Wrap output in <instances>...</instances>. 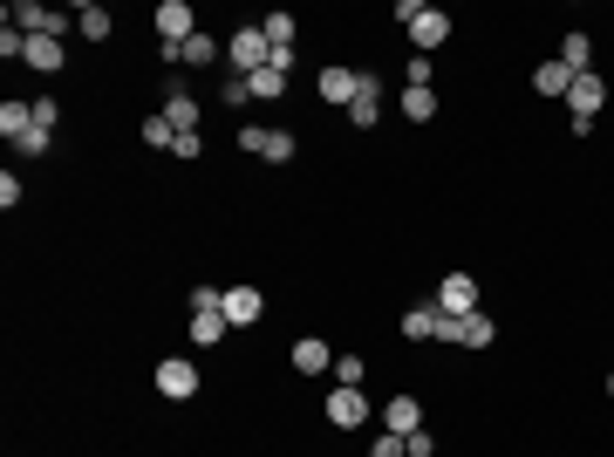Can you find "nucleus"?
Here are the masks:
<instances>
[{"label":"nucleus","instance_id":"f257e3e1","mask_svg":"<svg viewBox=\"0 0 614 457\" xmlns=\"http://www.w3.org/2000/svg\"><path fill=\"white\" fill-rule=\"evenodd\" d=\"M608 103V82L601 76H574V89H567V110H574V137H587L594 130V110Z\"/></svg>","mask_w":614,"mask_h":457},{"label":"nucleus","instance_id":"f03ea898","mask_svg":"<svg viewBox=\"0 0 614 457\" xmlns=\"http://www.w3.org/2000/svg\"><path fill=\"white\" fill-rule=\"evenodd\" d=\"M7 28H21V35H55V41H62L69 14H48L41 0H14V7H7Z\"/></svg>","mask_w":614,"mask_h":457},{"label":"nucleus","instance_id":"7ed1b4c3","mask_svg":"<svg viewBox=\"0 0 614 457\" xmlns=\"http://www.w3.org/2000/svg\"><path fill=\"white\" fill-rule=\"evenodd\" d=\"M226 55H232V69H239V76H260V69H267V55H273V41L260 35V28H239Z\"/></svg>","mask_w":614,"mask_h":457},{"label":"nucleus","instance_id":"20e7f679","mask_svg":"<svg viewBox=\"0 0 614 457\" xmlns=\"http://www.w3.org/2000/svg\"><path fill=\"white\" fill-rule=\"evenodd\" d=\"M157 396H171V403L198 396V369L185 362V355H164V362H157Z\"/></svg>","mask_w":614,"mask_h":457},{"label":"nucleus","instance_id":"39448f33","mask_svg":"<svg viewBox=\"0 0 614 457\" xmlns=\"http://www.w3.org/2000/svg\"><path fill=\"white\" fill-rule=\"evenodd\" d=\"M321 410H328L335 430H362V423H369V396H362V389H328Z\"/></svg>","mask_w":614,"mask_h":457},{"label":"nucleus","instance_id":"423d86ee","mask_svg":"<svg viewBox=\"0 0 614 457\" xmlns=\"http://www.w3.org/2000/svg\"><path fill=\"white\" fill-rule=\"evenodd\" d=\"M437 307H444L451 321L478 314V280H471V273H444V287H437Z\"/></svg>","mask_w":614,"mask_h":457},{"label":"nucleus","instance_id":"0eeeda50","mask_svg":"<svg viewBox=\"0 0 614 457\" xmlns=\"http://www.w3.org/2000/svg\"><path fill=\"white\" fill-rule=\"evenodd\" d=\"M151 21H157V35H164V41H178V48H185V41L198 35V14L185 7V0H157V14H151Z\"/></svg>","mask_w":614,"mask_h":457},{"label":"nucleus","instance_id":"6e6552de","mask_svg":"<svg viewBox=\"0 0 614 457\" xmlns=\"http://www.w3.org/2000/svg\"><path fill=\"white\" fill-rule=\"evenodd\" d=\"M410 41H417V55H430V48H444V41H451V14L423 7L417 21H410Z\"/></svg>","mask_w":614,"mask_h":457},{"label":"nucleus","instance_id":"1a4fd4ad","mask_svg":"<svg viewBox=\"0 0 614 457\" xmlns=\"http://www.w3.org/2000/svg\"><path fill=\"white\" fill-rule=\"evenodd\" d=\"M355 96H362V69H321V103L348 110Z\"/></svg>","mask_w":614,"mask_h":457},{"label":"nucleus","instance_id":"9d476101","mask_svg":"<svg viewBox=\"0 0 614 457\" xmlns=\"http://www.w3.org/2000/svg\"><path fill=\"white\" fill-rule=\"evenodd\" d=\"M376 116H383V76H362V96L348 103V123H355V130H376Z\"/></svg>","mask_w":614,"mask_h":457},{"label":"nucleus","instance_id":"9b49d317","mask_svg":"<svg viewBox=\"0 0 614 457\" xmlns=\"http://www.w3.org/2000/svg\"><path fill=\"white\" fill-rule=\"evenodd\" d=\"M403 335H410V342H437V335H444V307L417 301L410 314H403Z\"/></svg>","mask_w":614,"mask_h":457},{"label":"nucleus","instance_id":"f8f14e48","mask_svg":"<svg viewBox=\"0 0 614 457\" xmlns=\"http://www.w3.org/2000/svg\"><path fill=\"white\" fill-rule=\"evenodd\" d=\"M260 314H267V294H260V287H232L226 294V321L232 328H253Z\"/></svg>","mask_w":614,"mask_h":457},{"label":"nucleus","instance_id":"ddd939ff","mask_svg":"<svg viewBox=\"0 0 614 457\" xmlns=\"http://www.w3.org/2000/svg\"><path fill=\"white\" fill-rule=\"evenodd\" d=\"M383 430H389V437H410V430H423L417 396H389V403H383Z\"/></svg>","mask_w":614,"mask_h":457},{"label":"nucleus","instance_id":"4468645a","mask_svg":"<svg viewBox=\"0 0 614 457\" xmlns=\"http://www.w3.org/2000/svg\"><path fill=\"white\" fill-rule=\"evenodd\" d=\"M294 369H301V376H321V369H335V348L321 342V335H301V342H294Z\"/></svg>","mask_w":614,"mask_h":457},{"label":"nucleus","instance_id":"2eb2a0df","mask_svg":"<svg viewBox=\"0 0 614 457\" xmlns=\"http://www.w3.org/2000/svg\"><path fill=\"white\" fill-rule=\"evenodd\" d=\"M21 62H28V69H41V76H55V69H62V41H55V35H28Z\"/></svg>","mask_w":614,"mask_h":457},{"label":"nucleus","instance_id":"dca6fc26","mask_svg":"<svg viewBox=\"0 0 614 457\" xmlns=\"http://www.w3.org/2000/svg\"><path fill=\"white\" fill-rule=\"evenodd\" d=\"M0 137H14V144L35 137V103H14V96H7V103H0Z\"/></svg>","mask_w":614,"mask_h":457},{"label":"nucleus","instance_id":"f3484780","mask_svg":"<svg viewBox=\"0 0 614 457\" xmlns=\"http://www.w3.org/2000/svg\"><path fill=\"white\" fill-rule=\"evenodd\" d=\"M533 89H539V96H567V89H574V69L553 55V62H539V69H533Z\"/></svg>","mask_w":614,"mask_h":457},{"label":"nucleus","instance_id":"a211bd4d","mask_svg":"<svg viewBox=\"0 0 614 457\" xmlns=\"http://www.w3.org/2000/svg\"><path fill=\"white\" fill-rule=\"evenodd\" d=\"M164 123H171V130H198V96L192 89H171V96H164Z\"/></svg>","mask_w":614,"mask_h":457},{"label":"nucleus","instance_id":"6ab92c4d","mask_svg":"<svg viewBox=\"0 0 614 457\" xmlns=\"http://www.w3.org/2000/svg\"><path fill=\"white\" fill-rule=\"evenodd\" d=\"M76 28H82V35H89V41H110V28H116V21H110V7H96V0H82V7H76Z\"/></svg>","mask_w":614,"mask_h":457},{"label":"nucleus","instance_id":"aec40b11","mask_svg":"<svg viewBox=\"0 0 614 457\" xmlns=\"http://www.w3.org/2000/svg\"><path fill=\"white\" fill-rule=\"evenodd\" d=\"M226 335H232L226 307H212V314H192V342H205V348H212V342H226Z\"/></svg>","mask_w":614,"mask_h":457},{"label":"nucleus","instance_id":"412c9836","mask_svg":"<svg viewBox=\"0 0 614 457\" xmlns=\"http://www.w3.org/2000/svg\"><path fill=\"white\" fill-rule=\"evenodd\" d=\"M560 62H567L574 76H587V62H594V41H587V35H580V28H574V35L560 41Z\"/></svg>","mask_w":614,"mask_h":457},{"label":"nucleus","instance_id":"4be33fe9","mask_svg":"<svg viewBox=\"0 0 614 457\" xmlns=\"http://www.w3.org/2000/svg\"><path fill=\"white\" fill-rule=\"evenodd\" d=\"M178 62H185V69H205V62H219V41H212V35H192L185 48H178Z\"/></svg>","mask_w":614,"mask_h":457},{"label":"nucleus","instance_id":"5701e85b","mask_svg":"<svg viewBox=\"0 0 614 457\" xmlns=\"http://www.w3.org/2000/svg\"><path fill=\"white\" fill-rule=\"evenodd\" d=\"M403 116H410V123H430V116H437V89H403Z\"/></svg>","mask_w":614,"mask_h":457},{"label":"nucleus","instance_id":"b1692460","mask_svg":"<svg viewBox=\"0 0 614 457\" xmlns=\"http://www.w3.org/2000/svg\"><path fill=\"white\" fill-rule=\"evenodd\" d=\"M260 35H267L273 48H294V14H267V21H260Z\"/></svg>","mask_w":614,"mask_h":457},{"label":"nucleus","instance_id":"393cba45","mask_svg":"<svg viewBox=\"0 0 614 457\" xmlns=\"http://www.w3.org/2000/svg\"><path fill=\"white\" fill-rule=\"evenodd\" d=\"M246 82H253V96H260V103L287 96V76H280V69H260V76H246Z\"/></svg>","mask_w":614,"mask_h":457},{"label":"nucleus","instance_id":"a878e982","mask_svg":"<svg viewBox=\"0 0 614 457\" xmlns=\"http://www.w3.org/2000/svg\"><path fill=\"white\" fill-rule=\"evenodd\" d=\"M144 144H157V151H171V144H178V130L164 123V110H157V116H144Z\"/></svg>","mask_w":614,"mask_h":457},{"label":"nucleus","instance_id":"bb28decb","mask_svg":"<svg viewBox=\"0 0 614 457\" xmlns=\"http://www.w3.org/2000/svg\"><path fill=\"white\" fill-rule=\"evenodd\" d=\"M294 151H301V144H294V130H273V137H267V151H260V157H273V164H287Z\"/></svg>","mask_w":614,"mask_h":457},{"label":"nucleus","instance_id":"cd10ccee","mask_svg":"<svg viewBox=\"0 0 614 457\" xmlns=\"http://www.w3.org/2000/svg\"><path fill=\"white\" fill-rule=\"evenodd\" d=\"M335 389H362V355H342V362H335Z\"/></svg>","mask_w":614,"mask_h":457},{"label":"nucleus","instance_id":"c85d7f7f","mask_svg":"<svg viewBox=\"0 0 614 457\" xmlns=\"http://www.w3.org/2000/svg\"><path fill=\"white\" fill-rule=\"evenodd\" d=\"M253 103V82L246 76H226V110H246Z\"/></svg>","mask_w":614,"mask_h":457},{"label":"nucleus","instance_id":"c756f323","mask_svg":"<svg viewBox=\"0 0 614 457\" xmlns=\"http://www.w3.org/2000/svg\"><path fill=\"white\" fill-rule=\"evenodd\" d=\"M403 451H410V457H430V451H437V437H430V430H410V437H403Z\"/></svg>","mask_w":614,"mask_h":457},{"label":"nucleus","instance_id":"7c9ffc66","mask_svg":"<svg viewBox=\"0 0 614 457\" xmlns=\"http://www.w3.org/2000/svg\"><path fill=\"white\" fill-rule=\"evenodd\" d=\"M267 137H273L267 123H246V130H239V144H246V151H267Z\"/></svg>","mask_w":614,"mask_h":457},{"label":"nucleus","instance_id":"2f4dec72","mask_svg":"<svg viewBox=\"0 0 614 457\" xmlns=\"http://www.w3.org/2000/svg\"><path fill=\"white\" fill-rule=\"evenodd\" d=\"M369 457H410V451H403V437H389V430H383V437L369 444Z\"/></svg>","mask_w":614,"mask_h":457},{"label":"nucleus","instance_id":"473e14b6","mask_svg":"<svg viewBox=\"0 0 614 457\" xmlns=\"http://www.w3.org/2000/svg\"><path fill=\"white\" fill-rule=\"evenodd\" d=\"M55 123H62V110H55V103L41 96V103H35V130H55Z\"/></svg>","mask_w":614,"mask_h":457},{"label":"nucleus","instance_id":"72a5a7b5","mask_svg":"<svg viewBox=\"0 0 614 457\" xmlns=\"http://www.w3.org/2000/svg\"><path fill=\"white\" fill-rule=\"evenodd\" d=\"M608 396H614V369H608Z\"/></svg>","mask_w":614,"mask_h":457}]
</instances>
